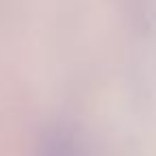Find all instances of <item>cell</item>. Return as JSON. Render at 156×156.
<instances>
[{
	"label": "cell",
	"mask_w": 156,
	"mask_h": 156,
	"mask_svg": "<svg viewBox=\"0 0 156 156\" xmlns=\"http://www.w3.org/2000/svg\"><path fill=\"white\" fill-rule=\"evenodd\" d=\"M39 156H81L77 141L69 135V133H49L39 150Z\"/></svg>",
	"instance_id": "cell-1"
}]
</instances>
